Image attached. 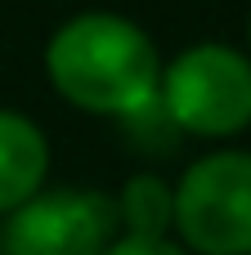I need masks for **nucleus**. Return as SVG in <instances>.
Returning a JSON list of instances; mask_svg holds the SVG:
<instances>
[{
    "label": "nucleus",
    "mask_w": 251,
    "mask_h": 255,
    "mask_svg": "<svg viewBox=\"0 0 251 255\" xmlns=\"http://www.w3.org/2000/svg\"><path fill=\"white\" fill-rule=\"evenodd\" d=\"M117 242L112 193L40 188L0 215V255H103Z\"/></svg>",
    "instance_id": "20e7f679"
},
{
    "label": "nucleus",
    "mask_w": 251,
    "mask_h": 255,
    "mask_svg": "<svg viewBox=\"0 0 251 255\" xmlns=\"http://www.w3.org/2000/svg\"><path fill=\"white\" fill-rule=\"evenodd\" d=\"M157 108L189 139H234L251 126V54L225 40H198L162 58Z\"/></svg>",
    "instance_id": "f03ea898"
},
{
    "label": "nucleus",
    "mask_w": 251,
    "mask_h": 255,
    "mask_svg": "<svg viewBox=\"0 0 251 255\" xmlns=\"http://www.w3.org/2000/svg\"><path fill=\"white\" fill-rule=\"evenodd\" d=\"M103 255H193V251H184L175 238H121L117 233V242Z\"/></svg>",
    "instance_id": "0eeeda50"
},
{
    "label": "nucleus",
    "mask_w": 251,
    "mask_h": 255,
    "mask_svg": "<svg viewBox=\"0 0 251 255\" xmlns=\"http://www.w3.org/2000/svg\"><path fill=\"white\" fill-rule=\"evenodd\" d=\"M247 54H251V13H247Z\"/></svg>",
    "instance_id": "6e6552de"
},
{
    "label": "nucleus",
    "mask_w": 251,
    "mask_h": 255,
    "mask_svg": "<svg viewBox=\"0 0 251 255\" xmlns=\"http://www.w3.org/2000/svg\"><path fill=\"white\" fill-rule=\"evenodd\" d=\"M121 238H175V184L139 170L112 193Z\"/></svg>",
    "instance_id": "423d86ee"
},
{
    "label": "nucleus",
    "mask_w": 251,
    "mask_h": 255,
    "mask_svg": "<svg viewBox=\"0 0 251 255\" xmlns=\"http://www.w3.org/2000/svg\"><path fill=\"white\" fill-rule=\"evenodd\" d=\"M49 179V139L36 117L0 108V215L36 197Z\"/></svg>",
    "instance_id": "39448f33"
},
{
    "label": "nucleus",
    "mask_w": 251,
    "mask_h": 255,
    "mask_svg": "<svg viewBox=\"0 0 251 255\" xmlns=\"http://www.w3.org/2000/svg\"><path fill=\"white\" fill-rule=\"evenodd\" d=\"M175 242L193 255H251V152L211 148L175 179Z\"/></svg>",
    "instance_id": "7ed1b4c3"
},
{
    "label": "nucleus",
    "mask_w": 251,
    "mask_h": 255,
    "mask_svg": "<svg viewBox=\"0 0 251 255\" xmlns=\"http://www.w3.org/2000/svg\"><path fill=\"white\" fill-rule=\"evenodd\" d=\"M45 76L63 103L85 117L126 121L157 103L162 54L126 13L85 9L63 18L45 40Z\"/></svg>",
    "instance_id": "f257e3e1"
}]
</instances>
